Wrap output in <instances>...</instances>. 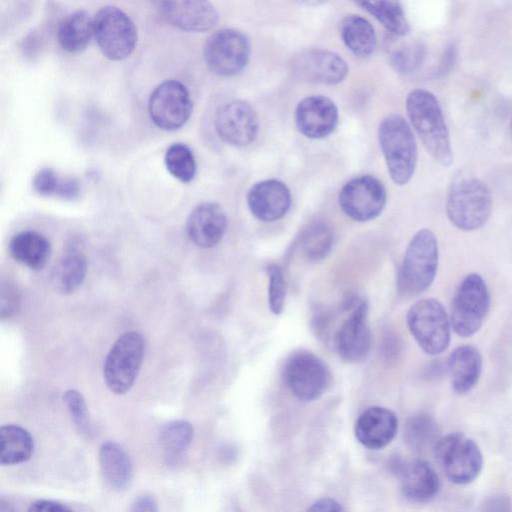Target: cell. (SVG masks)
<instances>
[{"label":"cell","instance_id":"6da1fadb","mask_svg":"<svg viewBox=\"0 0 512 512\" xmlns=\"http://www.w3.org/2000/svg\"><path fill=\"white\" fill-rule=\"evenodd\" d=\"M406 110L429 155L440 165L451 166L454 154L437 98L425 89H414L407 95Z\"/></svg>","mask_w":512,"mask_h":512},{"label":"cell","instance_id":"7a4b0ae2","mask_svg":"<svg viewBox=\"0 0 512 512\" xmlns=\"http://www.w3.org/2000/svg\"><path fill=\"white\" fill-rule=\"evenodd\" d=\"M438 242L435 234L423 228L409 241L398 277L397 288L404 297L418 296L433 284L438 268Z\"/></svg>","mask_w":512,"mask_h":512},{"label":"cell","instance_id":"3957f363","mask_svg":"<svg viewBox=\"0 0 512 512\" xmlns=\"http://www.w3.org/2000/svg\"><path fill=\"white\" fill-rule=\"evenodd\" d=\"M493 208L489 187L482 180L465 177L455 181L446 200V215L456 228L474 231L488 221Z\"/></svg>","mask_w":512,"mask_h":512},{"label":"cell","instance_id":"277c9868","mask_svg":"<svg viewBox=\"0 0 512 512\" xmlns=\"http://www.w3.org/2000/svg\"><path fill=\"white\" fill-rule=\"evenodd\" d=\"M378 141L394 183H408L417 164V144L411 127L399 115L385 117L378 128Z\"/></svg>","mask_w":512,"mask_h":512},{"label":"cell","instance_id":"5b68a950","mask_svg":"<svg viewBox=\"0 0 512 512\" xmlns=\"http://www.w3.org/2000/svg\"><path fill=\"white\" fill-rule=\"evenodd\" d=\"M433 452L444 475L455 484L471 483L481 473L483 467L481 450L463 433L453 432L441 436Z\"/></svg>","mask_w":512,"mask_h":512},{"label":"cell","instance_id":"8992f818","mask_svg":"<svg viewBox=\"0 0 512 512\" xmlns=\"http://www.w3.org/2000/svg\"><path fill=\"white\" fill-rule=\"evenodd\" d=\"M145 341L139 332L121 334L110 348L103 366V377L108 389L124 394L133 386L143 362Z\"/></svg>","mask_w":512,"mask_h":512},{"label":"cell","instance_id":"52a82bcc","mask_svg":"<svg viewBox=\"0 0 512 512\" xmlns=\"http://www.w3.org/2000/svg\"><path fill=\"white\" fill-rule=\"evenodd\" d=\"M490 307L485 280L477 273L468 274L456 289L451 305V325L461 337H470L482 327Z\"/></svg>","mask_w":512,"mask_h":512},{"label":"cell","instance_id":"ba28073f","mask_svg":"<svg viewBox=\"0 0 512 512\" xmlns=\"http://www.w3.org/2000/svg\"><path fill=\"white\" fill-rule=\"evenodd\" d=\"M407 325L420 348L438 355L450 342V321L444 306L436 299L417 301L407 312Z\"/></svg>","mask_w":512,"mask_h":512},{"label":"cell","instance_id":"9c48e42d","mask_svg":"<svg viewBox=\"0 0 512 512\" xmlns=\"http://www.w3.org/2000/svg\"><path fill=\"white\" fill-rule=\"evenodd\" d=\"M282 379L297 399L310 402L324 394L330 384L331 374L321 358L310 351L299 350L285 360Z\"/></svg>","mask_w":512,"mask_h":512},{"label":"cell","instance_id":"30bf717a","mask_svg":"<svg viewBox=\"0 0 512 512\" xmlns=\"http://www.w3.org/2000/svg\"><path fill=\"white\" fill-rule=\"evenodd\" d=\"M94 37L102 54L118 61L134 51L137 30L124 11L115 6H105L94 17Z\"/></svg>","mask_w":512,"mask_h":512},{"label":"cell","instance_id":"8fae6325","mask_svg":"<svg viewBox=\"0 0 512 512\" xmlns=\"http://www.w3.org/2000/svg\"><path fill=\"white\" fill-rule=\"evenodd\" d=\"M207 68L214 74L229 77L241 72L248 63L250 43L236 29H221L206 41L203 50Z\"/></svg>","mask_w":512,"mask_h":512},{"label":"cell","instance_id":"7c38bea8","mask_svg":"<svg viewBox=\"0 0 512 512\" xmlns=\"http://www.w3.org/2000/svg\"><path fill=\"white\" fill-rule=\"evenodd\" d=\"M193 104L186 86L177 80H166L151 93L149 116L160 129L173 131L181 128L192 113Z\"/></svg>","mask_w":512,"mask_h":512},{"label":"cell","instance_id":"4fadbf2b","mask_svg":"<svg viewBox=\"0 0 512 512\" xmlns=\"http://www.w3.org/2000/svg\"><path fill=\"white\" fill-rule=\"evenodd\" d=\"M386 190L380 180L363 175L348 181L339 193V205L353 220L365 222L379 216L386 203Z\"/></svg>","mask_w":512,"mask_h":512},{"label":"cell","instance_id":"5bb4252c","mask_svg":"<svg viewBox=\"0 0 512 512\" xmlns=\"http://www.w3.org/2000/svg\"><path fill=\"white\" fill-rule=\"evenodd\" d=\"M158 14L187 32H205L216 26L219 15L209 0H151Z\"/></svg>","mask_w":512,"mask_h":512},{"label":"cell","instance_id":"9a60e30c","mask_svg":"<svg viewBox=\"0 0 512 512\" xmlns=\"http://www.w3.org/2000/svg\"><path fill=\"white\" fill-rule=\"evenodd\" d=\"M368 311L367 302L358 301L334 337L335 350L346 362H362L370 353L372 336L368 324Z\"/></svg>","mask_w":512,"mask_h":512},{"label":"cell","instance_id":"2e32d148","mask_svg":"<svg viewBox=\"0 0 512 512\" xmlns=\"http://www.w3.org/2000/svg\"><path fill=\"white\" fill-rule=\"evenodd\" d=\"M258 118L250 104L234 100L221 106L215 116L218 136L236 147L249 145L258 132Z\"/></svg>","mask_w":512,"mask_h":512},{"label":"cell","instance_id":"e0dca14e","mask_svg":"<svg viewBox=\"0 0 512 512\" xmlns=\"http://www.w3.org/2000/svg\"><path fill=\"white\" fill-rule=\"evenodd\" d=\"M292 73L305 81L333 85L348 73L347 63L336 53L322 49L305 50L291 61Z\"/></svg>","mask_w":512,"mask_h":512},{"label":"cell","instance_id":"ac0fdd59","mask_svg":"<svg viewBox=\"0 0 512 512\" xmlns=\"http://www.w3.org/2000/svg\"><path fill=\"white\" fill-rule=\"evenodd\" d=\"M295 122L298 130L304 136L311 139L325 138L337 126V106L326 96H308L297 105Z\"/></svg>","mask_w":512,"mask_h":512},{"label":"cell","instance_id":"d6986e66","mask_svg":"<svg viewBox=\"0 0 512 512\" xmlns=\"http://www.w3.org/2000/svg\"><path fill=\"white\" fill-rule=\"evenodd\" d=\"M397 431L396 414L382 406H372L364 410L354 426L357 441L370 450H379L389 445Z\"/></svg>","mask_w":512,"mask_h":512},{"label":"cell","instance_id":"ffe728a7","mask_svg":"<svg viewBox=\"0 0 512 512\" xmlns=\"http://www.w3.org/2000/svg\"><path fill=\"white\" fill-rule=\"evenodd\" d=\"M251 213L259 220L273 222L282 218L291 205V193L282 181L268 179L254 184L247 194Z\"/></svg>","mask_w":512,"mask_h":512},{"label":"cell","instance_id":"44dd1931","mask_svg":"<svg viewBox=\"0 0 512 512\" xmlns=\"http://www.w3.org/2000/svg\"><path fill=\"white\" fill-rule=\"evenodd\" d=\"M227 229V217L220 205L204 202L197 205L186 221L189 239L198 247L211 248L223 238Z\"/></svg>","mask_w":512,"mask_h":512},{"label":"cell","instance_id":"7402d4cb","mask_svg":"<svg viewBox=\"0 0 512 512\" xmlns=\"http://www.w3.org/2000/svg\"><path fill=\"white\" fill-rule=\"evenodd\" d=\"M402 494L415 503L432 500L438 493L440 481L432 465L423 459H414L400 467Z\"/></svg>","mask_w":512,"mask_h":512},{"label":"cell","instance_id":"603a6c76","mask_svg":"<svg viewBox=\"0 0 512 512\" xmlns=\"http://www.w3.org/2000/svg\"><path fill=\"white\" fill-rule=\"evenodd\" d=\"M482 370V356L473 346L463 345L452 351L448 371L455 393L465 394L478 382Z\"/></svg>","mask_w":512,"mask_h":512},{"label":"cell","instance_id":"cb8c5ba5","mask_svg":"<svg viewBox=\"0 0 512 512\" xmlns=\"http://www.w3.org/2000/svg\"><path fill=\"white\" fill-rule=\"evenodd\" d=\"M105 483L115 491L126 490L133 478L132 462L124 449L113 441L104 442L98 452Z\"/></svg>","mask_w":512,"mask_h":512},{"label":"cell","instance_id":"d4e9b609","mask_svg":"<svg viewBox=\"0 0 512 512\" xmlns=\"http://www.w3.org/2000/svg\"><path fill=\"white\" fill-rule=\"evenodd\" d=\"M11 256L22 265L39 270L49 259L51 246L48 239L36 231H21L9 242Z\"/></svg>","mask_w":512,"mask_h":512},{"label":"cell","instance_id":"484cf974","mask_svg":"<svg viewBox=\"0 0 512 512\" xmlns=\"http://www.w3.org/2000/svg\"><path fill=\"white\" fill-rule=\"evenodd\" d=\"M94 36V18L84 10H78L65 17L57 29L60 47L70 53L84 50Z\"/></svg>","mask_w":512,"mask_h":512},{"label":"cell","instance_id":"4316f807","mask_svg":"<svg viewBox=\"0 0 512 512\" xmlns=\"http://www.w3.org/2000/svg\"><path fill=\"white\" fill-rule=\"evenodd\" d=\"M87 273V260L83 252L75 245L66 249L57 261L52 280L56 289L70 294L83 283Z\"/></svg>","mask_w":512,"mask_h":512},{"label":"cell","instance_id":"83f0119b","mask_svg":"<svg viewBox=\"0 0 512 512\" xmlns=\"http://www.w3.org/2000/svg\"><path fill=\"white\" fill-rule=\"evenodd\" d=\"M340 34L346 47L356 56L371 55L377 44L372 24L359 15H348L340 23Z\"/></svg>","mask_w":512,"mask_h":512},{"label":"cell","instance_id":"f1b7e54d","mask_svg":"<svg viewBox=\"0 0 512 512\" xmlns=\"http://www.w3.org/2000/svg\"><path fill=\"white\" fill-rule=\"evenodd\" d=\"M34 451L31 434L18 425H3L0 428V463L14 465L29 460Z\"/></svg>","mask_w":512,"mask_h":512},{"label":"cell","instance_id":"f546056e","mask_svg":"<svg viewBox=\"0 0 512 512\" xmlns=\"http://www.w3.org/2000/svg\"><path fill=\"white\" fill-rule=\"evenodd\" d=\"M193 434V426L186 420L170 421L162 427L159 441L168 465H175L183 458Z\"/></svg>","mask_w":512,"mask_h":512},{"label":"cell","instance_id":"4dcf8cb0","mask_svg":"<svg viewBox=\"0 0 512 512\" xmlns=\"http://www.w3.org/2000/svg\"><path fill=\"white\" fill-rule=\"evenodd\" d=\"M373 15L392 34L404 36L409 24L399 0H352Z\"/></svg>","mask_w":512,"mask_h":512},{"label":"cell","instance_id":"1f68e13d","mask_svg":"<svg viewBox=\"0 0 512 512\" xmlns=\"http://www.w3.org/2000/svg\"><path fill=\"white\" fill-rule=\"evenodd\" d=\"M404 437L407 444L415 451H427L434 449L441 438L440 427L431 416L417 414L407 420Z\"/></svg>","mask_w":512,"mask_h":512},{"label":"cell","instance_id":"d6a6232c","mask_svg":"<svg viewBox=\"0 0 512 512\" xmlns=\"http://www.w3.org/2000/svg\"><path fill=\"white\" fill-rule=\"evenodd\" d=\"M34 191L41 196H57L74 199L79 195L80 186L73 178H61L53 169H40L32 181Z\"/></svg>","mask_w":512,"mask_h":512},{"label":"cell","instance_id":"836d02e7","mask_svg":"<svg viewBox=\"0 0 512 512\" xmlns=\"http://www.w3.org/2000/svg\"><path fill=\"white\" fill-rule=\"evenodd\" d=\"M168 172L183 183L193 180L196 173V161L192 150L183 143H174L168 147L164 157Z\"/></svg>","mask_w":512,"mask_h":512},{"label":"cell","instance_id":"e575fe53","mask_svg":"<svg viewBox=\"0 0 512 512\" xmlns=\"http://www.w3.org/2000/svg\"><path fill=\"white\" fill-rule=\"evenodd\" d=\"M333 235L330 229L322 223L309 226L300 239L303 254L310 260H320L330 251Z\"/></svg>","mask_w":512,"mask_h":512},{"label":"cell","instance_id":"d590c367","mask_svg":"<svg viewBox=\"0 0 512 512\" xmlns=\"http://www.w3.org/2000/svg\"><path fill=\"white\" fill-rule=\"evenodd\" d=\"M425 57V47L419 42L400 46L390 56L391 66L395 71L403 74L416 70Z\"/></svg>","mask_w":512,"mask_h":512},{"label":"cell","instance_id":"8d00e7d4","mask_svg":"<svg viewBox=\"0 0 512 512\" xmlns=\"http://www.w3.org/2000/svg\"><path fill=\"white\" fill-rule=\"evenodd\" d=\"M268 274V305L274 315H280L284 310L286 298V281L282 268L278 264H271L267 268Z\"/></svg>","mask_w":512,"mask_h":512},{"label":"cell","instance_id":"74e56055","mask_svg":"<svg viewBox=\"0 0 512 512\" xmlns=\"http://www.w3.org/2000/svg\"><path fill=\"white\" fill-rule=\"evenodd\" d=\"M63 400L78 431L89 437L92 426L83 395L75 389H69L64 392Z\"/></svg>","mask_w":512,"mask_h":512},{"label":"cell","instance_id":"f35d334b","mask_svg":"<svg viewBox=\"0 0 512 512\" xmlns=\"http://www.w3.org/2000/svg\"><path fill=\"white\" fill-rule=\"evenodd\" d=\"M19 296L17 289L10 283H3L1 286V315L9 317L17 310Z\"/></svg>","mask_w":512,"mask_h":512},{"label":"cell","instance_id":"ab89813d","mask_svg":"<svg viewBox=\"0 0 512 512\" xmlns=\"http://www.w3.org/2000/svg\"><path fill=\"white\" fill-rule=\"evenodd\" d=\"M71 508L53 500H37L30 504L28 511L30 512H64L70 511Z\"/></svg>","mask_w":512,"mask_h":512},{"label":"cell","instance_id":"60d3db41","mask_svg":"<svg viewBox=\"0 0 512 512\" xmlns=\"http://www.w3.org/2000/svg\"><path fill=\"white\" fill-rule=\"evenodd\" d=\"M130 511L133 512H154L158 510L157 502L155 498L150 494H141L138 495L131 503L129 508Z\"/></svg>","mask_w":512,"mask_h":512},{"label":"cell","instance_id":"b9f144b4","mask_svg":"<svg viewBox=\"0 0 512 512\" xmlns=\"http://www.w3.org/2000/svg\"><path fill=\"white\" fill-rule=\"evenodd\" d=\"M307 510L321 512H339L343 511L344 508L335 499L330 497H324L316 500L313 504H311V506Z\"/></svg>","mask_w":512,"mask_h":512},{"label":"cell","instance_id":"7bdbcfd3","mask_svg":"<svg viewBox=\"0 0 512 512\" xmlns=\"http://www.w3.org/2000/svg\"><path fill=\"white\" fill-rule=\"evenodd\" d=\"M295 1L301 5L314 7V6H318V5L325 3L327 0H295Z\"/></svg>","mask_w":512,"mask_h":512},{"label":"cell","instance_id":"ee69618b","mask_svg":"<svg viewBox=\"0 0 512 512\" xmlns=\"http://www.w3.org/2000/svg\"><path fill=\"white\" fill-rule=\"evenodd\" d=\"M511 127H512V122H511Z\"/></svg>","mask_w":512,"mask_h":512}]
</instances>
